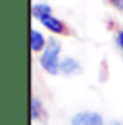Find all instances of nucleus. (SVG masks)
Wrapping results in <instances>:
<instances>
[{"label": "nucleus", "mask_w": 123, "mask_h": 125, "mask_svg": "<svg viewBox=\"0 0 123 125\" xmlns=\"http://www.w3.org/2000/svg\"><path fill=\"white\" fill-rule=\"evenodd\" d=\"M38 22L44 25L51 34H54V36H69L71 34V27L63 22L62 18H58V16H54V15H47L42 20H38Z\"/></svg>", "instance_id": "f03ea898"}, {"label": "nucleus", "mask_w": 123, "mask_h": 125, "mask_svg": "<svg viewBox=\"0 0 123 125\" xmlns=\"http://www.w3.org/2000/svg\"><path fill=\"white\" fill-rule=\"evenodd\" d=\"M47 15H53V7L49 4H33L31 7V16L35 20H42L44 16Z\"/></svg>", "instance_id": "0eeeda50"}, {"label": "nucleus", "mask_w": 123, "mask_h": 125, "mask_svg": "<svg viewBox=\"0 0 123 125\" xmlns=\"http://www.w3.org/2000/svg\"><path fill=\"white\" fill-rule=\"evenodd\" d=\"M83 67L80 63V60H76L73 56H63L62 63H60V74L63 76H78L82 74Z\"/></svg>", "instance_id": "20e7f679"}, {"label": "nucleus", "mask_w": 123, "mask_h": 125, "mask_svg": "<svg viewBox=\"0 0 123 125\" xmlns=\"http://www.w3.org/2000/svg\"><path fill=\"white\" fill-rule=\"evenodd\" d=\"M29 40H31V51H33L35 54H40L42 51L47 47L49 38L45 36L42 31H38L36 27H33V29H31V36H29Z\"/></svg>", "instance_id": "39448f33"}, {"label": "nucleus", "mask_w": 123, "mask_h": 125, "mask_svg": "<svg viewBox=\"0 0 123 125\" xmlns=\"http://www.w3.org/2000/svg\"><path fill=\"white\" fill-rule=\"evenodd\" d=\"M29 114L33 122H40L42 118H45V105L38 96H33L29 102Z\"/></svg>", "instance_id": "423d86ee"}, {"label": "nucleus", "mask_w": 123, "mask_h": 125, "mask_svg": "<svg viewBox=\"0 0 123 125\" xmlns=\"http://www.w3.org/2000/svg\"><path fill=\"white\" fill-rule=\"evenodd\" d=\"M62 44L56 36H51L47 47L38 54V63L49 76L60 74V63H62Z\"/></svg>", "instance_id": "f257e3e1"}, {"label": "nucleus", "mask_w": 123, "mask_h": 125, "mask_svg": "<svg viewBox=\"0 0 123 125\" xmlns=\"http://www.w3.org/2000/svg\"><path fill=\"white\" fill-rule=\"evenodd\" d=\"M114 40H116V45L120 47V51L123 53V27L114 33Z\"/></svg>", "instance_id": "6e6552de"}, {"label": "nucleus", "mask_w": 123, "mask_h": 125, "mask_svg": "<svg viewBox=\"0 0 123 125\" xmlns=\"http://www.w3.org/2000/svg\"><path fill=\"white\" fill-rule=\"evenodd\" d=\"M109 4H111V6H112L116 11L123 13V0H109Z\"/></svg>", "instance_id": "1a4fd4ad"}, {"label": "nucleus", "mask_w": 123, "mask_h": 125, "mask_svg": "<svg viewBox=\"0 0 123 125\" xmlns=\"http://www.w3.org/2000/svg\"><path fill=\"white\" fill-rule=\"evenodd\" d=\"M71 125H103V116L96 111H80L71 118Z\"/></svg>", "instance_id": "7ed1b4c3"}]
</instances>
